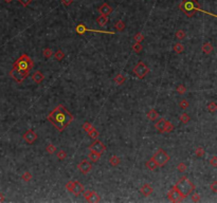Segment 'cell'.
<instances>
[{"label": "cell", "instance_id": "obj_1", "mask_svg": "<svg viewBox=\"0 0 217 203\" xmlns=\"http://www.w3.org/2000/svg\"><path fill=\"white\" fill-rule=\"evenodd\" d=\"M47 120L50 123H52V125L55 127L57 131L63 132L72 123L73 115L70 113V111L68 110L64 105L60 104L51 111V113L48 115Z\"/></svg>", "mask_w": 217, "mask_h": 203}, {"label": "cell", "instance_id": "obj_2", "mask_svg": "<svg viewBox=\"0 0 217 203\" xmlns=\"http://www.w3.org/2000/svg\"><path fill=\"white\" fill-rule=\"evenodd\" d=\"M179 9L187 17H193L198 11H201V7L197 0H182Z\"/></svg>", "mask_w": 217, "mask_h": 203}, {"label": "cell", "instance_id": "obj_3", "mask_svg": "<svg viewBox=\"0 0 217 203\" xmlns=\"http://www.w3.org/2000/svg\"><path fill=\"white\" fill-rule=\"evenodd\" d=\"M175 187L185 197L191 195V192L195 190V185L187 177L180 178L179 181L177 182L176 185H175Z\"/></svg>", "mask_w": 217, "mask_h": 203}, {"label": "cell", "instance_id": "obj_4", "mask_svg": "<svg viewBox=\"0 0 217 203\" xmlns=\"http://www.w3.org/2000/svg\"><path fill=\"white\" fill-rule=\"evenodd\" d=\"M34 63L33 60L29 57V55L26 54H22V55L18 57V58L15 60V63H13V68H16V69H21V70L28 71L30 72V70L33 68Z\"/></svg>", "mask_w": 217, "mask_h": 203}, {"label": "cell", "instance_id": "obj_5", "mask_svg": "<svg viewBox=\"0 0 217 203\" xmlns=\"http://www.w3.org/2000/svg\"><path fill=\"white\" fill-rule=\"evenodd\" d=\"M153 159L156 161L158 166L162 167L171 161V157H169V155L165 151V150H163V149L160 148V149H158L157 152L153 155Z\"/></svg>", "mask_w": 217, "mask_h": 203}, {"label": "cell", "instance_id": "obj_6", "mask_svg": "<svg viewBox=\"0 0 217 203\" xmlns=\"http://www.w3.org/2000/svg\"><path fill=\"white\" fill-rule=\"evenodd\" d=\"M29 75V72L24 70H21V69H16V68H13L10 72V76H11L13 79L17 83H22Z\"/></svg>", "mask_w": 217, "mask_h": 203}, {"label": "cell", "instance_id": "obj_7", "mask_svg": "<svg viewBox=\"0 0 217 203\" xmlns=\"http://www.w3.org/2000/svg\"><path fill=\"white\" fill-rule=\"evenodd\" d=\"M150 72V69H148V67L146 66L145 63H143V61H140V63H137V66L134 68V73L138 76L140 79H142V78L145 77V75Z\"/></svg>", "mask_w": 217, "mask_h": 203}, {"label": "cell", "instance_id": "obj_8", "mask_svg": "<svg viewBox=\"0 0 217 203\" xmlns=\"http://www.w3.org/2000/svg\"><path fill=\"white\" fill-rule=\"evenodd\" d=\"M167 197L172 202H181L183 199H185V196H183L175 186H173L172 189L169 192Z\"/></svg>", "mask_w": 217, "mask_h": 203}, {"label": "cell", "instance_id": "obj_9", "mask_svg": "<svg viewBox=\"0 0 217 203\" xmlns=\"http://www.w3.org/2000/svg\"><path fill=\"white\" fill-rule=\"evenodd\" d=\"M79 173L83 175H88L92 170V165L88 160H82L77 165Z\"/></svg>", "mask_w": 217, "mask_h": 203}, {"label": "cell", "instance_id": "obj_10", "mask_svg": "<svg viewBox=\"0 0 217 203\" xmlns=\"http://www.w3.org/2000/svg\"><path fill=\"white\" fill-rule=\"evenodd\" d=\"M22 138L26 143H29V144H33L34 142L37 140V133L35 132L34 130L29 129L26 133H24V134H23Z\"/></svg>", "mask_w": 217, "mask_h": 203}, {"label": "cell", "instance_id": "obj_11", "mask_svg": "<svg viewBox=\"0 0 217 203\" xmlns=\"http://www.w3.org/2000/svg\"><path fill=\"white\" fill-rule=\"evenodd\" d=\"M89 149L90 150H93L95 152H99V153H103V152L106 150V146L104 145V143H102L101 141H95L94 143L89 146Z\"/></svg>", "mask_w": 217, "mask_h": 203}, {"label": "cell", "instance_id": "obj_12", "mask_svg": "<svg viewBox=\"0 0 217 203\" xmlns=\"http://www.w3.org/2000/svg\"><path fill=\"white\" fill-rule=\"evenodd\" d=\"M84 192V185L79 181H73V187H72V194H74V196H79Z\"/></svg>", "mask_w": 217, "mask_h": 203}, {"label": "cell", "instance_id": "obj_13", "mask_svg": "<svg viewBox=\"0 0 217 203\" xmlns=\"http://www.w3.org/2000/svg\"><path fill=\"white\" fill-rule=\"evenodd\" d=\"M140 192L145 197L150 196V195L153 192V186H152L150 184H147V183H146V184H143L142 186H141V188H140Z\"/></svg>", "mask_w": 217, "mask_h": 203}, {"label": "cell", "instance_id": "obj_14", "mask_svg": "<svg viewBox=\"0 0 217 203\" xmlns=\"http://www.w3.org/2000/svg\"><path fill=\"white\" fill-rule=\"evenodd\" d=\"M112 7L108 5L107 3H104L102 5L100 9H99V12H100V14L101 15H105V16H108L109 14H111L112 13Z\"/></svg>", "mask_w": 217, "mask_h": 203}, {"label": "cell", "instance_id": "obj_15", "mask_svg": "<svg viewBox=\"0 0 217 203\" xmlns=\"http://www.w3.org/2000/svg\"><path fill=\"white\" fill-rule=\"evenodd\" d=\"M32 79L34 81V83H36V84H40V83H42V81H45V75H44L42 72H40V71H36V72L33 74Z\"/></svg>", "mask_w": 217, "mask_h": 203}, {"label": "cell", "instance_id": "obj_16", "mask_svg": "<svg viewBox=\"0 0 217 203\" xmlns=\"http://www.w3.org/2000/svg\"><path fill=\"white\" fill-rule=\"evenodd\" d=\"M166 123H167V120H165V118H160L159 121H158L156 124H155V128L159 131V132H163V129H164L165 125H166Z\"/></svg>", "mask_w": 217, "mask_h": 203}, {"label": "cell", "instance_id": "obj_17", "mask_svg": "<svg viewBox=\"0 0 217 203\" xmlns=\"http://www.w3.org/2000/svg\"><path fill=\"white\" fill-rule=\"evenodd\" d=\"M88 159H89L91 162H97L99 160L101 159V153L95 152L93 151V150H90V152L88 153Z\"/></svg>", "mask_w": 217, "mask_h": 203}, {"label": "cell", "instance_id": "obj_18", "mask_svg": "<svg viewBox=\"0 0 217 203\" xmlns=\"http://www.w3.org/2000/svg\"><path fill=\"white\" fill-rule=\"evenodd\" d=\"M202 51L204 52L206 54H211L214 51V47L210 42H204L202 44Z\"/></svg>", "mask_w": 217, "mask_h": 203}, {"label": "cell", "instance_id": "obj_19", "mask_svg": "<svg viewBox=\"0 0 217 203\" xmlns=\"http://www.w3.org/2000/svg\"><path fill=\"white\" fill-rule=\"evenodd\" d=\"M147 120H150V121H156L158 118V112L155 109H150L148 112H147Z\"/></svg>", "mask_w": 217, "mask_h": 203}, {"label": "cell", "instance_id": "obj_20", "mask_svg": "<svg viewBox=\"0 0 217 203\" xmlns=\"http://www.w3.org/2000/svg\"><path fill=\"white\" fill-rule=\"evenodd\" d=\"M145 166H146V168L147 169H150V170H153V169H156L158 167V165H157V163H156V161L152 158V159H150L147 162L145 163Z\"/></svg>", "mask_w": 217, "mask_h": 203}, {"label": "cell", "instance_id": "obj_21", "mask_svg": "<svg viewBox=\"0 0 217 203\" xmlns=\"http://www.w3.org/2000/svg\"><path fill=\"white\" fill-rule=\"evenodd\" d=\"M87 133H88V136H89L91 139H93V140H97V138L100 137V133H99V131H97L94 127H92V128H91Z\"/></svg>", "mask_w": 217, "mask_h": 203}, {"label": "cell", "instance_id": "obj_22", "mask_svg": "<svg viewBox=\"0 0 217 203\" xmlns=\"http://www.w3.org/2000/svg\"><path fill=\"white\" fill-rule=\"evenodd\" d=\"M97 22L100 26H104L108 22V16H105V15H100L97 18Z\"/></svg>", "mask_w": 217, "mask_h": 203}, {"label": "cell", "instance_id": "obj_23", "mask_svg": "<svg viewBox=\"0 0 217 203\" xmlns=\"http://www.w3.org/2000/svg\"><path fill=\"white\" fill-rule=\"evenodd\" d=\"M180 122L182 123V124H187V123L191 121V118H190V115L187 114V112H182L181 115H180Z\"/></svg>", "mask_w": 217, "mask_h": 203}, {"label": "cell", "instance_id": "obj_24", "mask_svg": "<svg viewBox=\"0 0 217 203\" xmlns=\"http://www.w3.org/2000/svg\"><path fill=\"white\" fill-rule=\"evenodd\" d=\"M109 163L112 165V166H118V165H120L121 163V159L119 157H116V155H112L110 160H109Z\"/></svg>", "mask_w": 217, "mask_h": 203}, {"label": "cell", "instance_id": "obj_25", "mask_svg": "<svg viewBox=\"0 0 217 203\" xmlns=\"http://www.w3.org/2000/svg\"><path fill=\"white\" fill-rule=\"evenodd\" d=\"M65 57V53L62 50H57L55 53H54V58H55V60H57V61H60V60H63Z\"/></svg>", "mask_w": 217, "mask_h": 203}, {"label": "cell", "instance_id": "obj_26", "mask_svg": "<svg viewBox=\"0 0 217 203\" xmlns=\"http://www.w3.org/2000/svg\"><path fill=\"white\" fill-rule=\"evenodd\" d=\"M126 81V77L124 76L123 74H118L116 75V77H114V81H116L118 85H122L123 83H125Z\"/></svg>", "mask_w": 217, "mask_h": 203}, {"label": "cell", "instance_id": "obj_27", "mask_svg": "<svg viewBox=\"0 0 217 203\" xmlns=\"http://www.w3.org/2000/svg\"><path fill=\"white\" fill-rule=\"evenodd\" d=\"M100 201H101V197H100V195L93 190V192H92V195H91V197H90V199L88 202H100Z\"/></svg>", "mask_w": 217, "mask_h": 203}, {"label": "cell", "instance_id": "obj_28", "mask_svg": "<svg viewBox=\"0 0 217 203\" xmlns=\"http://www.w3.org/2000/svg\"><path fill=\"white\" fill-rule=\"evenodd\" d=\"M114 26H116V31H119V32H123L124 30H125V23H124L122 20L116 21V23H114Z\"/></svg>", "mask_w": 217, "mask_h": 203}, {"label": "cell", "instance_id": "obj_29", "mask_svg": "<svg viewBox=\"0 0 217 203\" xmlns=\"http://www.w3.org/2000/svg\"><path fill=\"white\" fill-rule=\"evenodd\" d=\"M142 50H143V47H142V44H141V42H136V44H132V51L135 52V53H137V54H139Z\"/></svg>", "mask_w": 217, "mask_h": 203}, {"label": "cell", "instance_id": "obj_30", "mask_svg": "<svg viewBox=\"0 0 217 203\" xmlns=\"http://www.w3.org/2000/svg\"><path fill=\"white\" fill-rule=\"evenodd\" d=\"M173 49H174V51L176 52V53H178V54H181V53L184 51L183 44H175L174 47H173Z\"/></svg>", "mask_w": 217, "mask_h": 203}, {"label": "cell", "instance_id": "obj_31", "mask_svg": "<svg viewBox=\"0 0 217 203\" xmlns=\"http://www.w3.org/2000/svg\"><path fill=\"white\" fill-rule=\"evenodd\" d=\"M204 153H206L204 148L201 147V146H200V147H197L196 148V150H195V155H196L197 158H201V157H203Z\"/></svg>", "mask_w": 217, "mask_h": 203}, {"label": "cell", "instance_id": "obj_32", "mask_svg": "<svg viewBox=\"0 0 217 203\" xmlns=\"http://www.w3.org/2000/svg\"><path fill=\"white\" fill-rule=\"evenodd\" d=\"M208 111L209 112H211V113H215L216 112V104H215V102H210L209 104H208Z\"/></svg>", "mask_w": 217, "mask_h": 203}, {"label": "cell", "instance_id": "obj_33", "mask_svg": "<svg viewBox=\"0 0 217 203\" xmlns=\"http://www.w3.org/2000/svg\"><path fill=\"white\" fill-rule=\"evenodd\" d=\"M46 151H47V153H49V155H53V153H55V151H56V147L53 144H49L47 145V147H46Z\"/></svg>", "mask_w": 217, "mask_h": 203}, {"label": "cell", "instance_id": "obj_34", "mask_svg": "<svg viewBox=\"0 0 217 203\" xmlns=\"http://www.w3.org/2000/svg\"><path fill=\"white\" fill-rule=\"evenodd\" d=\"M42 54H44V56H45V58L49 59L50 57H52L53 51L50 48H46V49H44V51H42Z\"/></svg>", "mask_w": 217, "mask_h": 203}, {"label": "cell", "instance_id": "obj_35", "mask_svg": "<svg viewBox=\"0 0 217 203\" xmlns=\"http://www.w3.org/2000/svg\"><path fill=\"white\" fill-rule=\"evenodd\" d=\"M21 179H22L24 182H30L32 180V174H31L30 171H26V173H23V175L21 176Z\"/></svg>", "mask_w": 217, "mask_h": 203}, {"label": "cell", "instance_id": "obj_36", "mask_svg": "<svg viewBox=\"0 0 217 203\" xmlns=\"http://www.w3.org/2000/svg\"><path fill=\"white\" fill-rule=\"evenodd\" d=\"M174 128H175L174 125H173L171 122L167 121V123H166V125H165V127H164V129H163V132H167V133L172 132L173 130H174Z\"/></svg>", "mask_w": 217, "mask_h": 203}, {"label": "cell", "instance_id": "obj_37", "mask_svg": "<svg viewBox=\"0 0 217 203\" xmlns=\"http://www.w3.org/2000/svg\"><path fill=\"white\" fill-rule=\"evenodd\" d=\"M185 36H187V34H185V32H184L183 30H179V31H177L176 32V38L177 39H179V40L184 39Z\"/></svg>", "mask_w": 217, "mask_h": 203}, {"label": "cell", "instance_id": "obj_38", "mask_svg": "<svg viewBox=\"0 0 217 203\" xmlns=\"http://www.w3.org/2000/svg\"><path fill=\"white\" fill-rule=\"evenodd\" d=\"M56 155H57V159L63 161V160H65L67 158V152L65 151V150H60V151H57Z\"/></svg>", "mask_w": 217, "mask_h": 203}, {"label": "cell", "instance_id": "obj_39", "mask_svg": "<svg viewBox=\"0 0 217 203\" xmlns=\"http://www.w3.org/2000/svg\"><path fill=\"white\" fill-rule=\"evenodd\" d=\"M177 170H178L179 173H184V171L187 170V165H185L183 162H180L179 164L177 165Z\"/></svg>", "mask_w": 217, "mask_h": 203}, {"label": "cell", "instance_id": "obj_40", "mask_svg": "<svg viewBox=\"0 0 217 203\" xmlns=\"http://www.w3.org/2000/svg\"><path fill=\"white\" fill-rule=\"evenodd\" d=\"M134 39H135L136 42H142L144 40V35L142 33H137L134 37Z\"/></svg>", "mask_w": 217, "mask_h": 203}, {"label": "cell", "instance_id": "obj_41", "mask_svg": "<svg viewBox=\"0 0 217 203\" xmlns=\"http://www.w3.org/2000/svg\"><path fill=\"white\" fill-rule=\"evenodd\" d=\"M86 31H87L86 26H84V24H82V23L76 26V32H77L79 34H84Z\"/></svg>", "mask_w": 217, "mask_h": 203}, {"label": "cell", "instance_id": "obj_42", "mask_svg": "<svg viewBox=\"0 0 217 203\" xmlns=\"http://www.w3.org/2000/svg\"><path fill=\"white\" fill-rule=\"evenodd\" d=\"M179 106L181 109H183V110H185L189 106H190V103L187 102V100H181L180 101V103H179Z\"/></svg>", "mask_w": 217, "mask_h": 203}, {"label": "cell", "instance_id": "obj_43", "mask_svg": "<svg viewBox=\"0 0 217 203\" xmlns=\"http://www.w3.org/2000/svg\"><path fill=\"white\" fill-rule=\"evenodd\" d=\"M192 194V196H191V199L193 202H199L200 201V196H199V194L198 192H191Z\"/></svg>", "mask_w": 217, "mask_h": 203}, {"label": "cell", "instance_id": "obj_44", "mask_svg": "<svg viewBox=\"0 0 217 203\" xmlns=\"http://www.w3.org/2000/svg\"><path fill=\"white\" fill-rule=\"evenodd\" d=\"M92 192H93V190H85V192H83V196H84V198H85V200H86L87 202L89 201L90 199V197H91V195H92Z\"/></svg>", "mask_w": 217, "mask_h": 203}, {"label": "cell", "instance_id": "obj_45", "mask_svg": "<svg viewBox=\"0 0 217 203\" xmlns=\"http://www.w3.org/2000/svg\"><path fill=\"white\" fill-rule=\"evenodd\" d=\"M176 91L179 93V94H184L185 91H187V88H185L183 85H178L176 88Z\"/></svg>", "mask_w": 217, "mask_h": 203}, {"label": "cell", "instance_id": "obj_46", "mask_svg": "<svg viewBox=\"0 0 217 203\" xmlns=\"http://www.w3.org/2000/svg\"><path fill=\"white\" fill-rule=\"evenodd\" d=\"M92 127H93V126L88 122H86V123H84V124H83V129H84V131H86V132H88V131H89Z\"/></svg>", "mask_w": 217, "mask_h": 203}, {"label": "cell", "instance_id": "obj_47", "mask_svg": "<svg viewBox=\"0 0 217 203\" xmlns=\"http://www.w3.org/2000/svg\"><path fill=\"white\" fill-rule=\"evenodd\" d=\"M72 187H73V181H69L67 182V184H66V189H67L68 192H72Z\"/></svg>", "mask_w": 217, "mask_h": 203}, {"label": "cell", "instance_id": "obj_48", "mask_svg": "<svg viewBox=\"0 0 217 203\" xmlns=\"http://www.w3.org/2000/svg\"><path fill=\"white\" fill-rule=\"evenodd\" d=\"M18 1H19V3L22 4L23 7H28V5L32 2V0H18Z\"/></svg>", "mask_w": 217, "mask_h": 203}, {"label": "cell", "instance_id": "obj_49", "mask_svg": "<svg viewBox=\"0 0 217 203\" xmlns=\"http://www.w3.org/2000/svg\"><path fill=\"white\" fill-rule=\"evenodd\" d=\"M73 0H62V3L64 4L65 7H69L70 4H72Z\"/></svg>", "mask_w": 217, "mask_h": 203}, {"label": "cell", "instance_id": "obj_50", "mask_svg": "<svg viewBox=\"0 0 217 203\" xmlns=\"http://www.w3.org/2000/svg\"><path fill=\"white\" fill-rule=\"evenodd\" d=\"M216 160H217V158L214 155L213 158L211 159V161H210V163H211V165H213L214 167H216V165H217V163H216Z\"/></svg>", "mask_w": 217, "mask_h": 203}, {"label": "cell", "instance_id": "obj_51", "mask_svg": "<svg viewBox=\"0 0 217 203\" xmlns=\"http://www.w3.org/2000/svg\"><path fill=\"white\" fill-rule=\"evenodd\" d=\"M216 184H217V182L214 181L213 183H212V185H211V189L213 190V192H216Z\"/></svg>", "mask_w": 217, "mask_h": 203}, {"label": "cell", "instance_id": "obj_52", "mask_svg": "<svg viewBox=\"0 0 217 203\" xmlns=\"http://www.w3.org/2000/svg\"><path fill=\"white\" fill-rule=\"evenodd\" d=\"M4 199H5V198H4V195L2 192H0V202H3Z\"/></svg>", "mask_w": 217, "mask_h": 203}, {"label": "cell", "instance_id": "obj_53", "mask_svg": "<svg viewBox=\"0 0 217 203\" xmlns=\"http://www.w3.org/2000/svg\"><path fill=\"white\" fill-rule=\"evenodd\" d=\"M3 1H5V2H7V3H10V2H12V1H13V0H3Z\"/></svg>", "mask_w": 217, "mask_h": 203}]
</instances>
